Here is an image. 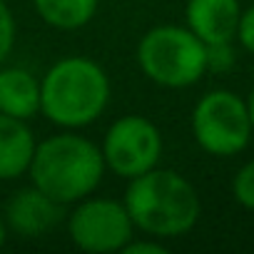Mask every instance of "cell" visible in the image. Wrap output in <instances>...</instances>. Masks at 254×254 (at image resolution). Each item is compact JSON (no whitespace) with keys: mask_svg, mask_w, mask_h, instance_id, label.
Listing matches in <instances>:
<instances>
[{"mask_svg":"<svg viewBox=\"0 0 254 254\" xmlns=\"http://www.w3.org/2000/svg\"><path fill=\"white\" fill-rule=\"evenodd\" d=\"M122 202L135 232L162 242L192 232L202 214V202L194 185L185 175L162 170L160 165L140 177L127 180Z\"/></svg>","mask_w":254,"mask_h":254,"instance_id":"1","label":"cell"},{"mask_svg":"<svg viewBox=\"0 0 254 254\" xmlns=\"http://www.w3.org/2000/svg\"><path fill=\"white\" fill-rule=\"evenodd\" d=\"M28 177L30 185L67 207L95 194L105 177V160L90 137L77 130H60L35 145Z\"/></svg>","mask_w":254,"mask_h":254,"instance_id":"2","label":"cell"},{"mask_svg":"<svg viewBox=\"0 0 254 254\" xmlns=\"http://www.w3.org/2000/svg\"><path fill=\"white\" fill-rule=\"evenodd\" d=\"M110 105V77L85 55L60 58L40 77V115L60 130H82Z\"/></svg>","mask_w":254,"mask_h":254,"instance_id":"3","label":"cell"},{"mask_svg":"<svg viewBox=\"0 0 254 254\" xmlns=\"http://www.w3.org/2000/svg\"><path fill=\"white\" fill-rule=\"evenodd\" d=\"M142 75L167 90H185L207 75V45L187 25H155L137 43Z\"/></svg>","mask_w":254,"mask_h":254,"instance_id":"4","label":"cell"},{"mask_svg":"<svg viewBox=\"0 0 254 254\" xmlns=\"http://www.w3.org/2000/svg\"><path fill=\"white\" fill-rule=\"evenodd\" d=\"M194 142L212 157H234L252 142V120L244 97L232 90L204 92L192 110Z\"/></svg>","mask_w":254,"mask_h":254,"instance_id":"5","label":"cell"},{"mask_svg":"<svg viewBox=\"0 0 254 254\" xmlns=\"http://www.w3.org/2000/svg\"><path fill=\"white\" fill-rule=\"evenodd\" d=\"M162 132L160 127L142 115H122L117 117L102 137L100 152L105 160V170L115 172L122 180H132L162 160Z\"/></svg>","mask_w":254,"mask_h":254,"instance_id":"6","label":"cell"},{"mask_svg":"<svg viewBox=\"0 0 254 254\" xmlns=\"http://www.w3.org/2000/svg\"><path fill=\"white\" fill-rule=\"evenodd\" d=\"M67 237L82 252L112 254L122 252V247L135 237V224L125 202L87 194L67 212Z\"/></svg>","mask_w":254,"mask_h":254,"instance_id":"7","label":"cell"},{"mask_svg":"<svg viewBox=\"0 0 254 254\" xmlns=\"http://www.w3.org/2000/svg\"><path fill=\"white\" fill-rule=\"evenodd\" d=\"M3 217H5L8 232H13L23 239H38V237L50 234L65 219V212H63L60 202H55L43 190L30 185V187L18 190L8 199Z\"/></svg>","mask_w":254,"mask_h":254,"instance_id":"8","label":"cell"},{"mask_svg":"<svg viewBox=\"0 0 254 254\" xmlns=\"http://www.w3.org/2000/svg\"><path fill=\"white\" fill-rule=\"evenodd\" d=\"M242 5L239 0H187L185 25L204 43H234Z\"/></svg>","mask_w":254,"mask_h":254,"instance_id":"9","label":"cell"},{"mask_svg":"<svg viewBox=\"0 0 254 254\" xmlns=\"http://www.w3.org/2000/svg\"><path fill=\"white\" fill-rule=\"evenodd\" d=\"M0 115L33 120L40 115V80L20 65H0Z\"/></svg>","mask_w":254,"mask_h":254,"instance_id":"10","label":"cell"},{"mask_svg":"<svg viewBox=\"0 0 254 254\" xmlns=\"http://www.w3.org/2000/svg\"><path fill=\"white\" fill-rule=\"evenodd\" d=\"M35 145L38 140L28 120L0 115V182H13L28 175Z\"/></svg>","mask_w":254,"mask_h":254,"instance_id":"11","label":"cell"},{"mask_svg":"<svg viewBox=\"0 0 254 254\" xmlns=\"http://www.w3.org/2000/svg\"><path fill=\"white\" fill-rule=\"evenodd\" d=\"M38 18L55 30H80L85 28L100 8V0H33Z\"/></svg>","mask_w":254,"mask_h":254,"instance_id":"12","label":"cell"},{"mask_svg":"<svg viewBox=\"0 0 254 254\" xmlns=\"http://www.w3.org/2000/svg\"><path fill=\"white\" fill-rule=\"evenodd\" d=\"M232 194L239 207L254 212V160L244 162L237 170V175L232 180Z\"/></svg>","mask_w":254,"mask_h":254,"instance_id":"13","label":"cell"},{"mask_svg":"<svg viewBox=\"0 0 254 254\" xmlns=\"http://www.w3.org/2000/svg\"><path fill=\"white\" fill-rule=\"evenodd\" d=\"M237 65L234 43H212L207 45V72H229Z\"/></svg>","mask_w":254,"mask_h":254,"instance_id":"14","label":"cell"},{"mask_svg":"<svg viewBox=\"0 0 254 254\" xmlns=\"http://www.w3.org/2000/svg\"><path fill=\"white\" fill-rule=\"evenodd\" d=\"M15 35H18L15 15L8 8L5 0H0V65L10 58V53L15 48Z\"/></svg>","mask_w":254,"mask_h":254,"instance_id":"15","label":"cell"},{"mask_svg":"<svg viewBox=\"0 0 254 254\" xmlns=\"http://www.w3.org/2000/svg\"><path fill=\"white\" fill-rule=\"evenodd\" d=\"M234 40L239 43L242 50H247L249 55H254V5H249L247 10H242Z\"/></svg>","mask_w":254,"mask_h":254,"instance_id":"16","label":"cell"},{"mask_svg":"<svg viewBox=\"0 0 254 254\" xmlns=\"http://www.w3.org/2000/svg\"><path fill=\"white\" fill-rule=\"evenodd\" d=\"M167 244L162 239H155V237H147L145 239H130L125 247H122V254H167Z\"/></svg>","mask_w":254,"mask_h":254,"instance_id":"17","label":"cell"},{"mask_svg":"<svg viewBox=\"0 0 254 254\" xmlns=\"http://www.w3.org/2000/svg\"><path fill=\"white\" fill-rule=\"evenodd\" d=\"M247 112H249V120H252V130H254V87L249 90V95H247Z\"/></svg>","mask_w":254,"mask_h":254,"instance_id":"18","label":"cell"},{"mask_svg":"<svg viewBox=\"0 0 254 254\" xmlns=\"http://www.w3.org/2000/svg\"><path fill=\"white\" fill-rule=\"evenodd\" d=\"M8 234H10V232H8V227H5V217H3V212H0V249H3Z\"/></svg>","mask_w":254,"mask_h":254,"instance_id":"19","label":"cell"}]
</instances>
